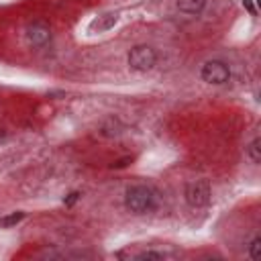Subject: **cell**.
Instances as JSON below:
<instances>
[{"label": "cell", "instance_id": "obj_1", "mask_svg": "<svg viewBox=\"0 0 261 261\" xmlns=\"http://www.w3.org/2000/svg\"><path fill=\"white\" fill-rule=\"evenodd\" d=\"M157 192L151 186H130L124 194V206L133 212V214H147L153 212L157 208Z\"/></svg>", "mask_w": 261, "mask_h": 261}, {"label": "cell", "instance_id": "obj_2", "mask_svg": "<svg viewBox=\"0 0 261 261\" xmlns=\"http://www.w3.org/2000/svg\"><path fill=\"white\" fill-rule=\"evenodd\" d=\"M130 69L135 71H149L155 67L157 63V53L153 47L149 45H135L130 51H128V57H126Z\"/></svg>", "mask_w": 261, "mask_h": 261}, {"label": "cell", "instance_id": "obj_3", "mask_svg": "<svg viewBox=\"0 0 261 261\" xmlns=\"http://www.w3.org/2000/svg\"><path fill=\"white\" fill-rule=\"evenodd\" d=\"M200 77L206 82V84H212V86H222L230 80V67L220 61V59H210L202 65L200 69Z\"/></svg>", "mask_w": 261, "mask_h": 261}, {"label": "cell", "instance_id": "obj_4", "mask_svg": "<svg viewBox=\"0 0 261 261\" xmlns=\"http://www.w3.org/2000/svg\"><path fill=\"white\" fill-rule=\"evenodd\" d=\"M184 196H186V202L192 208H204L210 202V184L206 179L190 181L184 190Z\"/></svg>", "mask_w": 261, "mask_h": 261}, {"label": "cell", "instance_id": "obj_5", "mask_svg": "<svg viewBox=\"0 0 261 261\" xmlns=\"http://www.w3.org/2000/svg\"><path fill=\"white\" fill-rule=\"evenodd\" d=\"M24 35H27L29 45H33V47H45V45L51 41V29H49V24L43 22V20H33V22H29Z\"/></svg>", "mask_w": 261, "mask_h": 261}, {"label": "cell", "instance_id": "obj_6", "mask_svg": "<svg viewBox=\"0 0 261 261\" xmlns=\"http://www.w3.org/2000/svg\"><path fill=\"white\" fill-rule=\"evenodd\" d=\"M116 20H118V14L116 12H106V14H100L98 18H94L90 22V29L92 31H98V33H104V31L112 29L116 24Z\"/></svg>", "mask_w": 261, "mask_h": 261}, {"label": "cell", "instance_id": "obj_7", "mask_svg": "<svg viewBox=\"0 0 261 261\" xmlns=\"http://www.w3.org/2000/svg\"><path fill=\"white\" fill-rule=\"evenodd\" d=\"M177 10L184 14H200L206 6V0H177Z\"/></svg>", "mask_w": 261, "mask_h": 261}, {"label": "cell", "instance_id": "obj_8", "mask_svg": "<svg viewBox=\"0 0 261 261\" xmlns=\"http://www.w3.org/2000/svg\"><path fill=\"white\" fill-rule=\"evenodd\" d=\"M122 130V124H120V120L118 118H114V116H110L106 122H102V126H100V133L102 135H106V137H114V135H118Z\"/></svg>", "mask_w": 261, "mask_h": 261}, {"label": "cell", "instance_id": "obj_9", "mask_svg": "<svg viewBox=\"0 0 261 261\" xmlns=\"http://www.w3.org/2000/svg\"><path fill=\"white\" fill-rule=\"evenodd\" d=\"M22 218H24V212H22V210L10 212V214H6V216H2V218H0V226H4V228H10V226L18 224Z\"/></svg>", "mask_w": 261, "mask_h": 261}, {"label": "cell", "instance_id": "obj_10", "mask_svg": "<svg viewBox=\"0 0 261 261\" xmlns=\"http://www.w3.org/2000/svg\"><path fill=\"white\" fill-rule=\"evenodd\" d=\"M261 141H259V137H255L251 143H249V147H247V155H249V159L253 161V163H259L261 161Z\"/></svg>", "mask_w": 261, "mask_h": 261}, {"label": "cell", "instance_id": "obj_11", "mask_svg": "<svg viewBox=\"0 0 261 261\" xmlns=\"http://www.w3.org/2000/svg\"><path fill=\"white\" fill-rule=\"evenodd\" d=\"M259 249H261V239H259V234H253V239L249 241V247H247V253L253 261H259V257H261Z\"/></svg>", "mask_w": 261, "mask_h": 261}, {"label": "cell", "instance_id": "obj_12", "mask_svg": "<svg viewBox=\"0 0 261 261\" xmlns=\"http://www.w3.org/2000/svg\"><path fill=\"white\" fill-rule=\"evenodd\" d=\"M167 255L163 253V251H141V253H137L135 255V259H165Z\"/></svg>", "mask_w": 261, "mask_h": 261}, {"label": "cell", "instance_id": "obj_13", "mask_svg": "<svg viewBox=\"0 0 261 261\" xmlns=\"http://www.w3.org/2000/svg\"><path fill=\"white\" fill-rule=\"evenodd\" d=\"M80 196H82L80 192H71L67 198H63V204H65V206H71V204H75V200H77Z\"/></svg>", "mask_w": 261, "mask_h": 261}, {"label": "cell", "instance_id": "obj_14", "mask_svg": "<svg viewBox=\"0 0 261 261\" xmlns=\"http://www.w3.org/2000/svg\"><path fill=\"white\" fill-rule=\"evenodd\" d=\"M243 6H245V8H247V10L251 12V14H255V8H253V4H251V0H245V2H243Z\"/></svg>", "mask_w": 261, "mask_h": 261}, {"label": "cell", "instance_id": "obj_15", "mask_svg": "<svg viewBox=\"0 0 261 261\" xmlns=\"http://www.w3.org/2000/svg\"><path fill=\"white\" fill-rule=\"evenodd\" d=\"M128 161H130V159H128V157H126V159H120V161H118V163H112V167H124V165H126V163H128Z\"/></svg>", "mask_w": 261, "mask_h": 261}]
</instances>
